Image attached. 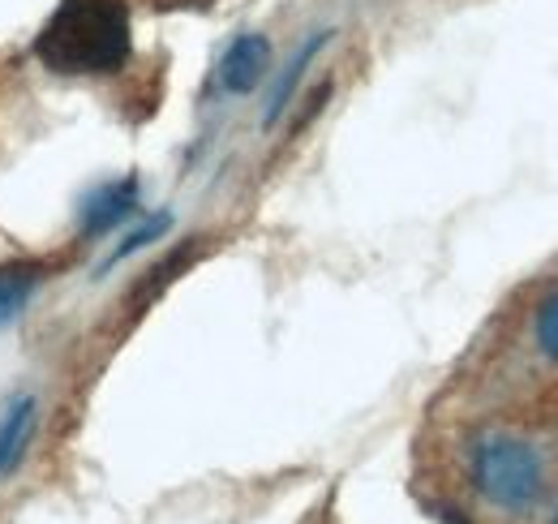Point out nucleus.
Listing matches in <instances>:
<instances>
[{"label":"nucleus","mask_w":558,"mask_h":524,"mask_svg":"<svg viewBox=\"0 0 558 524\" xmlns=\"http://www.w3.org/2000/svg\"><path fill=\"white\" fill-rule=\"evenodd\" d=\"M125 0H61L35 39V57L52 73H112L130 61Z\"/></svg>","instance_id":"obj_1"},{"label":"nucleus","mask_w":558,"mask_h":524,"mask_svg":"<svg viewBox=\"0 0 558 524\" xmlns=\"http://www.w3.org/2000/svg\"><path fill=\"white\" fill-rule=\"evenodd\" d=\"M542 460L529 443L494 434L473 448V486L502 512H524L542 495Z\"/></svg>","instance_id":"obj_2"},{"label":"nucleus","mask_w":558,"mask_h":524,"mask_svg":"<svg viewBox=\"0 0 558 524\" xmlns=\"http://www.w3.org/2000/svg\"><path fill=\"white\" fill-rule=\"evenodd\" d=\"M267 66H271V44H267L263 35H241V39L228 48L223 66H219V82H223V91L245 95V91H254V86L263 82Z\"/></svg>","instance_id":"obj_3"},{"label":"nucleus","mask_w":558,"mask_h":524,"mask_svg":"<svg viewBox=\"0 0 558 524\" xmlns=\"http://www.w3.org/2000/svg\"><path fill=\"white\" fill-rule=\"evenodd\" d=\"M134 206H138V181H117V186L99 190V194L82 206V228L86 233H104L117 219H125Z\"/></svg>","instance_id":"obj_4"},{"label":"nucleus","mask_w":558,"mask_h":524,"mask_svg":"<svg viewBox=\"0 0 558 524\" xmlns=\"http://www.w3.org/2000/svg\"><path fill=\"white\" fill-rule=\"evenodd\" d=\"M31 421H35V400H22V404L9 413V421L0 426V473L13 464L17 448L26 443V434H31Z\"/></svg>","instance_id":"obj_5"},{"label":"nucleus","mask_w":558,"mask_h":524,"mask_svg":"<svg viewBox=\"0 0 558 524\" xmlns=\"http://www.w3.org/2000/svg\"><path fill=\"white\" fill-rule=\"evenodd\" d=\"M323 39H327V35H314V39H310V44L301 48V57H296V61L288 66V73L279 78L276 95H271V108H267V126L276 121V117H279V112H283V108H288V95H292V86H296V78H301V69L310 66V57H314V52L323 48Z\"/></svg>","instance_id":"obj_6"},{"label":"nucleus","mask_w":558,"mask_h":524,"mask_svg":"<svg viewBox=\"0 0 558 524\" xmlns=\"http://www.w3.org/2000/svg\"><path fill=\"white\" fill-rule=\"evenodd\" d=\"M35 271H0V314H9V310H17L22 301H26V293L35 288Z\"/></svg>","instance_id":"obj_7"},{"label":"nucleus","mask_w":558,"mask_h":524,"mask_svg":"<svg viewBox=\"0 0 558 524\" xmlns=\"http://www.w3.org/2000/svg\"><path fill=\"white\" fill-rule=\"evenodd\" d=\"M537 344L550 361H558V293H550L546 306L537 310Z\"/></svg>","instance_id":"obj_8"},{"label":"nucleus","mask_w":558,"mask_h":524,"mask_svg":"<svg viewBox=\"0 0 558 524\" xmlns=\"http://www.w3.org/2000/svg\"><path fill=\"white\" fill-rule=\"evenodd\" d=\"M168 224H172V219H168V215H155V219H150V224H146V228H138V233H134V237H130V241H125V246H117V254H112V259L104 262V271H108V266H117V262H121V259H130V254H134V250H142V246H146V241H155V237H159V233H168Z\"/></svg>","instance_id":"obj_9"},{"label":"nucleus","mask_w":558,"mask_h":524,"mask_svg":"<svg viewBox=\"0 0 558 524\" xmlns=\"http://www.w3.org/2000/svg\"><path fill=\"white\" fill-rule=\"evenodd\" d=\"M550 524H558V512H555V521H550Z\"/></svg>","instance_id":"obj_10"}]
</instances>
